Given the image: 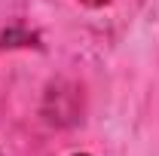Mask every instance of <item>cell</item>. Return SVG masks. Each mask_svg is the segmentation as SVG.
<instances>
[{"label": "cell", "mask_w": 159, "mask_h": 156, "mask_svg": "<svg viewBox=\"0 0 159 156\" xmlns=\"http://www.w3.org/2000/svg\"><path fill=\"white\" fill-rule=\"evenodd\" d=\"M80 3H86V6H107L110 0H80Z\"/></svg>", "instance_id": "cell-1"}]
</instances>
